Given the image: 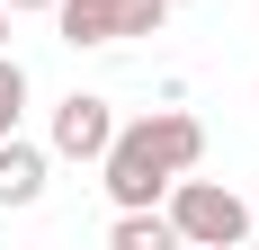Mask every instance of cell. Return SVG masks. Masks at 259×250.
I'll list each match as a JSON object with an SVG mask.
<instances>
[{"instance_id": "obj_1", "label": "cell", "mask_w": 259, "mask_h": 250, "mask_svg": "<svg viewBox=\"0 0 259 250\" xmlns=\"http://www.w3.org/2000/svg\"><path fill=\"white\" fill-rule=\"evenodd\" d=\"M197 161H206V125L188 116V107H161V116L116 125V134H107V152H99L107 197H116V205H152L161 188H170L179 170H197Z\"/></svg>"}, {"instance_id": "obj_2", "label": "cell", "mask_w": 259, "mask_h": 250, "mask_svg": "<svg viewBox=\"0 0 259 250\" xmlns=\"http://www.w3.org/2000/svg\"><path fill=\"white\" fill-rule=\"evenodd\" d=\"M170 232L179 241H206V250H233L241 232H250V205L224 188V179H170Z\"/></svg>"}, {"instance_id": "obj_3", "label": "cell", "mask_w": 259, "mask_h": 250, "mask_svg": "<svg viewBox=\"0 0 259 250\" xmlns=\"http://www.w3.org/2000/svg\"><path fill=\"white\" fill-rule=\"evenodd\" d=\"M170 0H54L63 45H125V36H161Z\"/></svg>"}, {"instance_id": "obj_4", "label": "cell", "mask_w": 259, "mask_h": 250, "mask_svg": "<svg viewBox=\"0 0 259 250\" xmlns=\"http://www.w3.org/2000/svg\"><path fill=\"white\" fill-rule=\"evenodd\" d=\"M107 134H116V107H107V99H80V90H72V99L54 107V152H63V161H99Z\"/></svg>"}, {"instance_id": "obj_5", "label": "cell", "mask_w": 259, "mask_h": 250, "mask_svg": "<svg viewBox=\"0 0 259 250\" xmlns=\"http://www.w3.org/2000/svg\"><path fill=\"white\" fill-rule=\"evenodd\" d=\"M36 197H45V152L0 134V205H36Z\"/></svg>"}, {"instance_id": "obj_6", "label": "cell", "mask_w": 259, "mask_h": 250, "mask_svg": "<svg viewBox=\"0 0 259 250\" xmlns=\"http://www.w3.org/2000/svg\"><path fill=\"white\" fill-rule=\"evenodd\" d=\"M107 241H116V250H170L179 232H170V215H161V205H125Z\"/></svg>"}, {"instance_id": "obj_7", "label": "cell", "mask_w": 259, "mask_h": 250, "mask_svg": "<svg viewBox=\"0 0 259 250\" xmlns=\"http://www.w3.org/2000/svg\"><path fill=\"white\" fill-rule=\"evenodd\" d=\"M18 107H27V72L0 54V134H18Z\"/></svg>"}, {"instance_id": "obj_8", "label": "cell", "mask_w": 259, "mask_h": 250, "mask_svg": "<svg viewBox=\"0 0 259 250\" xmlns=\"http://www.w3.org/2000/svg\"><path fill=\"white\" fill-rule=\"evenodd\" d=\"M9 18H18V9H9V0H0V45H9Z\"/></svg>"}, {"instance_id": "obj_9", "label": "cell", "mask_w": 259, "mask_h": 250, "mask_svg": "<svg viewBox=\"0 0 259 250\" xmlns=\"http://www.w3.org/2000/svg\"><path fill=\"white\" fill-rule=\"evenodd\" d=\"M9 9H54V0H9Z\"/></svg>"}, {"instance_id": "obj_10", "label": "cell", "mask_w": 259, "mask_h": 250, "mask_svg": "<svg viewBox=\"0 0 259 250\" xmlns=\"http://www.w3.org/2000/svg\"><path fill=\"white\" fill-rule=\"evenodd\" d=\"M250 224H259V205H250Z\"/></svg>"}, {"instance_id": "obj_11", "label": "cell", "mask_w": 259, "mask_h": 250, "mask_svg": "<svg viewBox=\"0 0 259 250\" xmlns=\"http://www.w3.org/2000/svg\"><path fill=\"white\" fill-rule=\"evenodd\" d=\"M170 9H179V0H170Z\"/></svg>"}]
</instances>
